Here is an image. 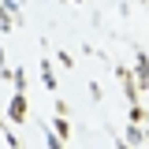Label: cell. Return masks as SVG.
<instances>
[{
	"label": "cell",
	"instance_id": "2",
	"mask_svg": "<svg viewBox=\"0 0 149 149\" xmlns=\"http://www.w3.org/2000/svg\"><path fill=\"white\" fill-rule=\"evenodd\" d=\"M116 78L123 82V90H127V97H130V104H138V82H134V74H130L127 67H116Z\"/></svg>",
	"mask_w": 149,
	"mask_h": 149
},
{
	"label": "cell",
	"instance_id": "9",
	"mask_svg": "<svg viewBox=\"0 0 149 149\" xmlns=\"http://www.w3.org/2000/svg\"><path fill=\"white\" fill-rule=\"evenodd\" d=\"M45 146H49V149H60V134H45Z\"/></svg>",
	"mask_w": 149,
	"mask_h": 149
},
{
	"label": "cell",
	"instance_id": "3",
	"mask_svg": "<svg viewBox=\"0 0 149 149\" xmlns=\"http://www.w3.org/2000/svg\"><path fill=\"white\" fill-rule=\"evenodd\" d=\"M123 138H127V146H142V142H146V127H142V123H130Z\"/></svg>",
	"mask_w": 149,
	"mask_h": 149
},
{
	"label": "cell",
	"instance_id": "6",
	"mask_svg": "<svg viewBox=\"0 0 149 149\" xmlns=\"http://www.w3.org/2000/svg\"><path fill=\"white\" fill-rule=\"evenodd\" d=\"M52 130L60 134V138H67V134H71V123H67V116H56V119H52Z\"/></svg>",
	"mask_w": 149,
	"mask_h": 149
},
{
	"label": "cell",
	"instance_id": "1",
	"mask_svg": "<svg viewBox=\"0 0 149 149\" xmlns=\"http://www.w3.org/2000/svg\"><path fill=\"white\" fill-rule=\"evenodd\" d=\"M8 119H11L15 127L26 119V93H19V90H15V97L8 101Z\"/></svg>",
	"mask_w": 149,
	"mask_h": 149
},
{
	"label": "cell",
	"instance_id": "8",
	"mask_svg": "<svg viewBox=\"0 0 149 149\" xmlns=\"http://www.w3.org/2000/svg\"><path fill=\"white\" fill-rule=\"evenodd\" d=\"M60 67H74V56L71 52H60Z\"/></svg>",
	"mask_w": 149,
	"mask_h": 149
},
{
	"label": "cell",
	"instance_id": "4",
	"mask_svg": "<svg viewBox=\"0 0 149 149\" xmlns=\"http://www.w3.org/2000/svg\"><path fill=\"white\" fill-rule=\"evenodd\" d=\"M134 67H138V82L149 86V60H146V52H134Z\"/></svg>",
	"mask_w": 149,
	"mask_h": 149
},
{
	"label": "cell",
	"instance_id": "7",
	"mask_svg": "<svg viewBox=\"0 0 149 149\" xmlns=\"http://www.w3.org/2000/svg\"><path fill=\"white\" fill-rule=\"evenodd\" d=\"M130 123H146V108L142 104H130Z\"/></svg>",
	"mask_w": 149,
	"mask_h": 149
},
{
	"label": "cell",
	"instance_id": "5",
	"mask_svg": "<svg viewBox=\"0 0 149 149\" xmlns=\"http://www.w3.org/2000/svg\"><path fill=\"white\" fill-rule=\"evenodd\" d=\"M41 82H45L49 90H56V74H52V63H49V56H41Z\"/></svg>",
	"mask_w": 149,
	"mask_h": 149
},
{
	"label": "cell",
	"instance_id": "10",
	"mask_svg": "<svg viewBox=\"0 0 149 149\" xmlns=\"http://www.w3.org/2000/svg\"><path fill=\"white\" fill-rule=\"evenodd\" d=\"M116 149H130V146H127V142H123V138H116Z\"/></svg>",
	"mask_w": 149,
	"mask_h": 149
}]
</instances>
